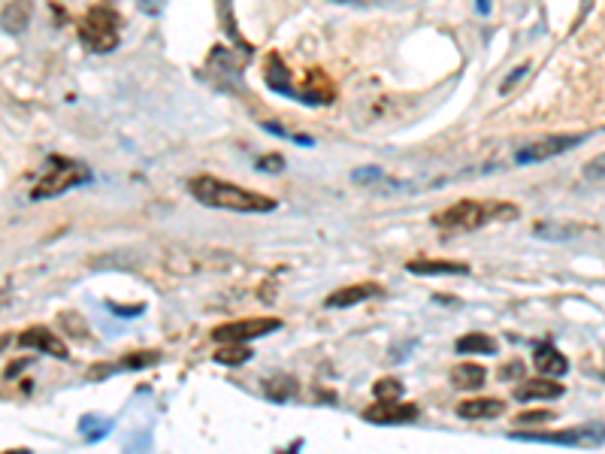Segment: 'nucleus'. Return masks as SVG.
Instances as JSON below:
<instances>
[{"mask_svg": "<svg viewBox=\"0 0 605 454\" xmlns=\"http://www.w3.org/2000/svg\"><path fill=\"white\" fill-rule=\"evenodd\" d=\"M188 192L197 203L221 212H242V215H248V212H272L279 207L272 197L248 192V188L236 185V182L218 179V176H194L188 182Z\"/></svg>", "mask_w": 605, "mask_h": 454, "instance_id": "1", "label": "nucleus"}, {"mask_svg": "<svg viewBox=\"0 0 605 454\" xmlns=\"http://www.w3.org/2000/svg\"><path fill=\"white\" fill-rule=\"evenodd\" d=\"M518 207L506 200H457L454 207L439 209L433 224L445 233H472L491 222H512L518 218Z\"/></svg>", "mask_w": 605, "mask_h": 454, "instance_id": "2", "label": "nucleus"}, {"mask_svg": "<svg viewBox=\"0 0 605 454\" xmlns=\"http://www.w3.org/2000/svg\"><path fill=\"white\" fill-rule=\"evenodd\" d=\"M85 182H91V170H88L82 160L51 155L43 164V173L36 176V185L31 188V200H49V197H58L70 192V188L85 185Z\"/></svg>", "mask_w": 605, "mask_h": 454, "instance_id": "3", "label": "nucleus"}, {"mask_svg": "<svg viewBox=\"0 0 605 454\" xmlns=\"http://www.w3.org/2000/svg\"><path fill=\"white\" fill-rule=\"evenodd\" d=\"M79 36H82V46L88 52H94V55L113 52L118 46V40H122V19H118L115 6L94 4L91 10L85 12Z\"/></svg>", "mask_w": 605, "mask_h": 454, "instance_id": "4", "label": "nucleus"}, {"mask_svg": "<svg viewBox=\"0 0 605 454\" xmlns=\"http://www.w3.org/2000/svg\"><path fill=\"white\" fill-rule=\"evenodd\" d=\"M518 442H548V445H572V449H593L605 442V424H581V427L560 430V434H527V430H515L508 434Z\"/></svg>", "mask_w": 605, "mask_h": 454, "instance_id": "5", "label": "nucleus"}, {"mask_svg": "<svg viewBox=\"0 0 605 454\" xmlns=\"http://www.w3.org/2000/svg\"><path fill=\"white\" fill-rule=\"evenodd\" d=\"M585 140H587V134H554V137H542V140H533V143L521 145V149L515 152V164H521V167L542 164V160H551V158L563 155V152L575 149V145H581Z\"/></svg>", "mask_w": 605, "mask_h": 454, "instance_id": "6", "label": "nucleus"}, {"mask_svg": "<svg viewBox=\"0 0 605 454\" xmlns=\"http://www.w3.org/2000/svg\"><path fill=\"white\" fill-rule=\"evenodd\" d=\"M282 331V318H272V315H263V318H242V321H231V325H221L212 331L218 342H248V340H261V336H270Z\"/></svg>", "mask_w": 605, "mask_h": 454, "instance_id": "7", "label": "nucleus"}, {"mask_svg": "<svg viewBox=\"0 0 605 454\" xmlns=\"http://www.w3.org/2000/svg\"><path fill=\"white\" fill-rule=\"evenodd\" d=\"M420 409L415 403H400V400H379L364 412V421L370 424H409L418 421Z\"/></svg>", "mask_w": 605, "mask_h": 454, "instance_id": "8", "label": "nucleus"}, {"mask_svg": "<svg viewBox=\"0 0 605 454\" xmlns=\"http://www.w3.org/2000/svg\"><path fill=\"white\" fill-rule=\"evenodd\" d=\"M19 346L21 348H36L49 357H61V361L64 357H70L64 340L55 331H49V327H28V331L19 336Z\"/></svg>", "mask_w": 605, "mask_h": 454, "instance_id": "9", "label": "nucleus"}, {"mask_svg": "<svg viewBox=\"0 0 605 454\" xmlns=\"http://www.w3.org/2000/svg\"><path fill=\"white\" fill-rule=\"evenodd\" d=\"M381 288L375 282H358V285H345V288L334 291L327 300H324V306L327 309H349V306H358L364 303V300L370 297H379Z\"/></svg>", "mask_w": 605, "mask_h": 454, "instance_id": "10", "label": "nucleus"}, {"mask_svg": "<svg viewBox=\"0 0 605 454\" xmlns=\"http://www.w3.org/2000/svg\"><path fill=\"white\" fill-rule=\"evenodd\" d=\"M563 397V385L551 382V376L545 379H523V382L515 387V400L530 403V400H557Z\"/></svg>", "mask_w": 605, "mask_h": 454, "instance_id": "11", "label": "nucleus"}, {"mask_svg": "<svg viewBox=\"0 0 605 454\" xmlns=\"http://www.w3.org/2000/svg\"><path fill=\"white\" fill-rule=\"evenodd\" d=\"M533 364L542 376H551V379H560V376L570 372V361H566V355H560V348L551 346V342H545V346H538L533 351Z\"/></svg>", "mask_w": 605, "mask_h": 454, "instance_id": "12", "label": "nucleus"}, {"mask_svg": "<svg viewBox=\"0 0 605 454\" xmlns=\"http://www.w3.org/2000/svg\"><path fill=\"white\" fill-rule=\"evenodd\" d=\"M506 412V403L497 397H475V400H463L457 406V415L467 421H482V419H499Z\"/></svg>", "mask_w": 605, "mask_h": 454, "instance_id": "13", "label": "nucleus"}, {"mask_svg": "<svg viewBox=\"0 0 605 454\" xmlns=\"http://www.w3.org/2000/svg\"><path fill=\"white\" fill-rule=\"evenodd\" d=\"M405 270L415 276H467L469 267L467 263H454V261H436V258H424V261H409Z\"/></svg>", "mask_w": 605, "mask_h": 454, "instance_id": "14", "label": "nucleus"}, {"mask_svg": "<svg viewBox=\"0 0 605 454\" xmlns=\"http://www.w3.org/2000/svg\"><path fill=\"white\" fill-rule=\"evenodd\" d=\"M484 382H488V370L482 367V364H457V367L452 370V385L457 387V391H478Z\"/></svg>", "mask_w": 605, "mask_h": 454, "instance_id": "15", "label": "nucleus"}, {"mask_svg": "<svg viewBox=\"0 0 605 454\" xmlns=\"http://www.w3.org/2000/svg\"><path fill=\"white\" fill-rule=\"evenodd\" d=\"M457 355H497V340L488 333H467L454 342Z\"/></svg>", "mask_w": 605, "mask_h": 454, "instance_id": "16", "label": "nucleus"}, {"mask_svg": "<svg viewBox=\"0 0 605 454\" xmlns=\"http://www.w3.org/2000/svg\"><path fill=\"white\" fill-rule=\"evenodd\" d=\"M587 224H554V222H538L533 227V233L538 239H572L578 233H587Z\"/></svg>", "mask_w": 605, "mask_h": 454, "instance_id": "17", "label": "nucleus"}, {"mask_svg": "<svg viewBox=\"0 0 605 454\" xmlns=\"http://www.w3.org/2000/svg\"><path fill=\"white\" fill-rule=\"evenodd\" d=\"M113 427L115 421L103 419V415H82V421H79V434L85 436V442H100L103 436H109Z\"/></svg>", "mask_w": 605, "mask_h": 454, "instance_id": "18", "label": "nucleus"}, {"mask_svg": "<svg viewBox=\"0 0 605 454\" xmlns=\"http://www.w3.org/2000/svg\"><path fill=\"white\" fill-rule=\"evenodd\" d=\"M263 394H267L272 403H285V400H291L294 394H297V382H294L291 376L267 379V385H263Z\"/></svg>", "mask_w": 605, "mask_h": 454, "instance_id": "19", "label": "nucleus"}, {"mask_svg": "<svg viewBox=\"0 0 605 454\" xmlns=\"http://www.w3.org/2000/svg\"><path fill=\"white\" fill-rule=\"evenodd\" d=\"M248 357H252V351L242 346V342H224V348L216 351V361L227 364V367H240V364H246Z\"/></svg>", "mask_w": 605, "mask_h": 454, "instance_id": "20", "label": "nucleus"}, {"mask_svg": "<svg viewBox=\"0 0 605 454\" xmlns=\"http://www.w3.org/2000/svg\"><path fill=\"white\" fill-rule=\"evenodd\" d=\"M158 361H161V351H130V355L118 364V370H145V367H154Z\"/></svg>", "mask_w": 605, "mask_h": 454, "instance_id": "21", "label": "nucleus"}, {"mask_svg": "<svg viewBox=\"0 0 605 454\" xmlns=\"http://www.w3.org/2000/svg\"><path fill=\"white\" fill-rule=\"evenodd\" d=\"M403 382L400 379H379V382L373 385V394H375V400H400L403 397Z\"/></svg>", "mask_w": 605, "mask_h": 454, "instance_id": "22", "label": "nucleus"}, {"mask_svg": "<svg viewBox=\"0 0 605 454\" xmlns=\"http://www.w3.org/2000/svg\"><path fill=\"white\" fill-rule=\"evenodd\" d=\"M28 12H31V0H16L12 6H6V19L16 16V21H12V25L6 27V34H19L21 27L28 25Z\"/></svg>", "mask_w": 605, "mask_h": 454, "instance_id": "23", "label": "nucleus"}, {"mask_svg": "<svg viewBox=\"0 0 605 454\" xmlns=\"http://www.w3.org/2000/svg\"><path fill=\"white\" fill-rule=\"evenodd\" d=\"M585 179L590 182V185H605V152L602 155H596L585 167Z\"/></svg>", "mask_w": 605, "mask_h": 454, "instance_id": "24", "label": "nucleus"}, {"mask_svg": "<svg viewBox=\"0 0 605 454\" xmlns=\"http://www.w3.org/2000/svg\"><path fill=\"white\" fill-rule=\"evenodd\" d=\"M545 421H554V412L551 409H533V412H521L515 424H545Z\"/></svg>", "mask_w": 605, "mask_h": 454, "instance_id": "25", "label": "nucleus"}, {"mask_svg": "<svg viewBox=\"0 0 605 454\" xmlns=\"http://www.w3.org/2000/svg\"><path fill=\"white\" fill-rule=\"evenodd\" d=\"M106 309L118 315V318H137V315H143L145 312V306L143 303H137V306H122V303H106Z\"/></svg>", "mask_w": 605, "mask_h": 454, "instance_id": "26", "label": "nucleus"}, {"mask_svg": "<svg viewBox=\"0 0 605 454\" xmlns=\"http://www.w3.org/2000/svg\"><path fill=\"white\" fill-rule=\"evenodd\" d=\"M255 167L263 173H279V170H285V158L282 155H267V158L255 160Z\"/></svg>", "mask_w": 605, "mask_h": 454, "instance_id": "27", "label": "nucleus"}, {"mask_svg": "<svg viewBox=\"0 0 605 454\" xmlns=\"http://www.w3.org/2000/svg\"><path fill=\"white\" fill-rule=\"evenodd\" d=\"M263 130H270V134H279V137H285V140H294V143H300V145H312V140L309 137H300V134H287L285 128H279L276 121H267L263 124Z\"/></svg>", "mask_w": 605, "mask_h": 454, "instance_id": "28", "label": "nucleus"}, {"mask_svg": "<svg viewBox=\"0 0 605 454\" xmlns=\"http://www.w3.org/2000/svg\"><path fill=\"white\" fill-rule=\"evenodd\" d=\"M351 179L354 182H375V179H381V170L379 167H360V170L351 173Z\"/></svg>", "mask_w": 605, "mask_h": 454, "instance_id": "29", "label": "nucleus"}, {"mask_svg": "<svg viewBox=\"0 0 605 454\" xmlns=\"http://www.w3.org/2000/svg\"><path fill=\"white\" fill-rule=\"evenodd\" d=\"M527 73H530V64H523V67H518V70H515L512 76H508L506 82H503V91H512V85L518 82V79H523V76H527Z\"/></svg>", "mask_w": 605, "mask_h": 454, "instance_id": "30", "label": "nucleus"}, {"mask_svg": "<svg viewBox=\"0 0 605 454\" xmlns=\"http://www.w3.org/2000/svg\"><path fill=\"white\" fill-rule=\"evenodd\" d=\"M503 376L506 379H512V376H523V364L518 361V364H508V367L503 370Z\"/></svg>", "mask_w": 605, "mask_h": 454, "instance_id": "31", "label": "nucleus"}, {"mask_svg": "<svg viewBox=\"0 0 605 454\" xmlns=\"http://www.w3.org/2000/svg\"><path fill=\"white\" fill-rule=\"evenodd\" d=\"M475 6H478V12H482V16H488V12H491V0H475Z\"/></svg>", "mask_w": 605, "mask_h": 454, "instance_id": "32", "label": "nucleus"}, {"mask_svg": "<svg viewBox=\"0 0 605 454\" xmlns=\"http://www.w3.org/2000/svg\"><path fill=\"white\" fill-rule=\"evenodd\" d=\"M149 6H152V0H143V10L149 12ZM161 6H164V0H161Z\"/></svg>", "mask_w": 605, "mask_h": 454, "instance_id": "33", "label": "nucleus"}]
</instances>
